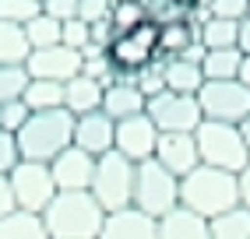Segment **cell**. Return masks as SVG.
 <instances>
[{"label":"cell","instance_id":"obj_43","mask_svg":"<svg viewBox=\"0 0 250 239\" xmlns=\"http://www.w3.org/2000/svg\"><path fill=\"white\" fill-rule=\"evenodd\" d=\"M240 138H243V144H247V155H250V116L240 123Z\"/></svg>","mask_w":250,"mask_h":239},{"label":"cell","instance_id":"obj_13","mask_svg":"<svg viewBox=\"0 0 250 239\" xmlns=\"http://www.w3.org/2000/svg\"><path fill=\"white\" fill-rule=\"evenodd\" d=\"M152 159L162 169H169L176 179H183L190 169L201 165V155H197V138H194V134H159Z\"/></svg>","mask_w":250,"mask_h":239},{"label":"cell","instance_id":"obj_19","mask_svg":"<svg viewBox=\"0 0 250 239\" xmlns=\"http://www.w3.org/2000/svg\"><path fill=\"white\" fill-rule=\"evenodd\" d=\"M205 84V71L201 63H190L183 57L166 60V88L169 92H183V95H197Z\"/></svg>","mask_w":250,"mask_h":239},{"label":"cell","instance_id":"obj_28","mask_svg":"<svg viewBox=\"0 0 250 239\" xmlns=\"http://www.w3.org/2000/svg\"><path fill=\"white\" fill-rule=\"evenodd\" d=\"M28 67L25 63H0V102L21 99L28 88Z\"/></svg>","mask_w":250,"mask_h":239},{"label":"cell","instance_id":"obj_18","mask_svg":"<svg viewBox=\"0 0 250 239\" xmlns=\"http://www.w3.org/2000/svg\"><path fill=\"white\" fill-rule=\"evenodd\" d=\"M159 239H211L208 218L194 215L187 208H173L169 215L159 218Z\"/></svg>","mask_w":250,"mask_h":239},{"label":"cell","instance_id":"obj_16","mask_svg":"<svg viewBox=\"0 0 250 239\" xmlns=\"http://www.w3.org/2000/svg\"><path fill=\"white\" fill-rule=\"evenodd\" d=\"M145 109H148V99L141 95L138 81H113V84H106V92H103V113H109L113 120L138 116Z\"/></svg>","mask_w":250,"mask_h":239},{"label":"cell","instance_id":"obj_33","mask_svg":"<svg viewBox=\"0 0 250 239\" xmlns=\"http://www.w3.org/2000/svg\"><path fill=\"white\" fill-rule=\"evenodd\" d=\"M211 18H226V21H243L250 14V0H208Z\"/></svg>","mask_w":250,"mask_h":239},{"label":"cell","instance_id":"obj_8","mask_svg":"<svg viewBox=\"0 0 250 239\" xmlns=\"http://www.w3.org/2000/svg\"><path fill=\"white\" fill-rule=\"evenodd\" d=\"M197 102H201V116L205 120H219V123H243L250 116V88L232 81H205L201 92H197Z\"/></svg>","mask_w":250,"mask_h":239},{"label":"cell","instance_id":"obj_23","mask_svg":"<svg viewBox=\"0 0 250 239\" xmlns=\"http://www.w3.org/2000/svg\"><path fill=\"white\" fill-rule=\"evenodd\" d=\"M208 232H211V239H250V208L240 204V208L211 218Z\"/></svg>","mask_w":250,"mask_h":239},{"label":"cell","instance_id":"obj_3","mask_svg":"<svg viewBox=\"0 0 250 239\" xmlns=\"http://www.w3.org/2000/svg\"><path fill=\"white\" fill-rule=\"evenodd\" d=\"M42 221L49 239H99L106 211L99 208V200L88 190H74V194H57L49 200Z\"/></svg>","mask_w":250,"mask_h":239},{"label":"cell","instance_id":"obj_14","mask_svg":"<svg viewBox=\"0 0 250 239\" xmlns=\"http://www.w3.org/2000/svg\"><path fill=\"white\" fill-rule=\"evenodd\" d=\"M113 130H116V120L103 109L85 113V116H74V144L88 155H106L113 151Z\"/></svg>","mask_w":250,"mask_h":239},{"label":"cell","instance_id":"obj_36","mask_svg":"<svg viewBox=\"0 0 250 239\" xmlns=\"http://www.w3.org/2000/svg\"><path fill=\"white\" fill-rule=\"evenodd\" d=\"M18 162H21V155H18V141H14V134L0 130V176H7Z\"/></svg>","mask_w":250,"mask_h":239},{"label":"cell","instance_id":"obj_32","mask_svg":"<svg viewBox=\"0 0 250 239\" xmlns=\"http://www.w3.org/2000/svg\"><path fill=\"white\" fill-rule=\"evenodd\" d=\"M28 120V106L25 99H14V102H0V130L7 134H18Z\"/></svg>","mask_w":250,"mask_h":239},{"label":"cell","instance_id":"obj_24","mask_svg":"<svg viewBox=\"0 0 250 239\" xmlns=\"http://www.w3.org/2000/svg\"><path fill=\"white\" fill-rule=\"evenodd\" d=\"M28 53H32V46L25 36V25L0 21V63H25Z\"/></svg>","mask_w":250,"mask_h":239},{"label":"cell","instance_id":"obj_31","mask_svg":"<svg viewBox=\"0 0 250 239\" xmlns=\"http://www.w3.org/2000/svg\"><path fill=\"white\" fill-rule=\"evenodd\" d=\"M138 88H141V95H145V99H152V95L166 92V57H159V53H155V60L148 63L141 74H138Z\"/></svg>","mask_w":250,"mask_h":239},{"label":"cell","instance_id":"obj_2","mask_svg":"<svg viewBox=\"0 0 250 239\" xmlns=\"http://www.w3.org/2000/svg\"><path fill=\"white\" fill-rule=\"evenodd\" d=\"M18 155L25 162H53L63 148L74 144V113L67 109H46V113H28L25 127L14 134Z\"/></svg>","mask_w":250,"mask_h":239},{"label":"cell","instance_id":"obj_4","mask_svg":"<svg viewBox=\"0 0 250 239\" xmlns=\"http://www.w3.org/2000/svg\"><path fill=\"white\" fill-rule=\"evenodd\" d=\"M134 173H138V165L124 159L120 151H106V155L95 159V176H92L88 194L99 200V208L106 215L134 204Z\"/></svg>","mask_w":250,"mask_h":239},{"label":"cell","instance_id":"obj_11","mask_svg":"<svg viewBox=\"0 0 250 239\" xmlns=\"http://www.w3.org/2000/svg\"><path fill=\"white\" fill-rule=\"evenodd\" d=\"M25 67H28V78L32 81L67 84L71 78L81 74V53L71 49V46H63V42H57V46H46V49H32Z\"/></svg>","mask_w":250,"mask_h":239},{"label":"cell","instance_id":"obj_29","mask_svg":"<svg viewBox=\"0 0 250 239\" xmlns=\"http://www.w3.org/2000/svg\"><path fill=\"white\" fill-rule=\"evenodd\" d=\"M145 18H148V14H145V4H141V0H113L109 21H113V32H116V36H120V32L138 28Z\"/></svg>","mask_w":250,"mask_h":239},{"label":"cell","instance_id":"obj_25","mask_svg":"<svg viewBox=\"0 0 250 239\" xmlns=\"http://www.w3.org/2000/svg\"><path fill=\"white\" fill-rule=\"evenodd\" d=\"M240 60H243L240 49H208V57L201 60L205 81H232L240 71Z\"/></svg>","mask_w":250,"mask_h":239},{"label":"cell","instance_id":"obj_20","mask_svg":"<svg viewBox=\"0 0 250 239\" xmlns=\"http://www.w3.org/2000/svg\"><path fill=\"white\" fill-rule=\"evenodd\" d=\"M0 239H49L42 215L32 211H11L7 218H0Z\"/></svg>","mask_w":250,"mask_h":239},{"label":"cell","instance_id":"obj_9","mask_svg":"<svg viewBox=\"0 0 250 239\" xmlns=\"http://www.w3.org/2000/svg\"><path fill=\"white\" fill-rule=\"evenodd\" d=\"M11 179V190H14V200H18L21 211H32V215H42L49 208V200L57 197V183H53V173H49L46 162H18L7 173Z\"/></svg>","mask_w":250,"mask_h":239},{"label":"cell","instance_id":"obj_15","mask_svg":"<svg viewBox=\"0 0 250 239\" xmlns=\"http://www.w3.org/2000/svg\"><path fill=\"white\" fill-rule=\"evenodd\" d=\"M99 239H159V221L138 211L134 204L124 211H109Z\"/></svg>","mask_w":250,"mask_h":239},{"label":"cell","instance_id":"obj_41","mask_svg":"<svg viewBox=\"0 0 250 239\" xmlns=\"http://www.w3.org/2000/svg\"><path fill=\"white\" fill-rule=\"evenodd\" d=\"M236 49H240L243 57H250V14L240 21V42H236Z\"/></svg>","mask_w":250,"mask_h":239},{"label":"cell","instance_id":"obj_5","mask_svg":"<svg viewBox=\"0 0 250 239\" xmlns=\"http://www.w3.org/2000/svg\"><path fill=\"white\" fill-rule=\"evenodd\" d=\"M197 138V155H201V165L211 169H226V173H243L250 165L247 144L240 138L236 123H219V120H201V127L194 130Z\"/></svg>","mask_w":250,"mask_h":239},{"label":"cell","instance_id":"obj_38","mask_svg":"<svg viewBox=\"0 0 250 239\" xmlns=\"http://www.w3.org/2000/svg\"><path fill=\"white\" fill-rule=\"evenodd\" d=\"M11 211H18V200H14L11 179H7V176H0V218H7Z\"/></svg>","mask_w":250,"mask_h":239},{"label":"cell","instance_id":"obj_10","mask_svg":"<svg viewBox=\"0 0 250 239\" xmlns=\"http://www.w3.org/2000/svg\"><path fill=\"white\" fill-rule=\"evenodd\" d=\"M155 141H159V127L152 123L148 113L138 116H124L116 120V130H113V151H120L124 159L130 162H148L155 155Z\"/></svg>","mask_w":250,"mask_h":239},{"label":"cell","instance_id":"obj_39","mask_svg":"<svg viewBox=\"0 0 250 239\" xmlns=\"http://www.w3.org/2000/svg\"><path fill=\"white\" fill-rule=\"evenodd\" d=\"M236 183H240V204L250 208V165L243 169V173H236Z\"/></svg>","mask_w":250,"mask_h":239},{"label":"cell","instance_id":"obj_21","mask_svg":"<svg viewBox=\"0 0 250 239\" xmlns=\"http://www.w3.org/2000/svg\"><path fill=\"white\" fill-rule=\"evenodd\" d=\"M197 42V28L183 18V21H169V25H159V57L173 60L180 57L187 46Z\"/></svg>","mask_w":250,"mask_h":239},{"label":"cell","instance_id":"obj_30","mask_svg":"<svg viewBox=\"0 0 250 239\" xmlns=\"http://www.w3.org/2000/svg\"><path fill=\"white\" fill-rule=\"evenodd\" d=\"M42 11V0H0V21L28 25Z\"/></svg>","mask_w":250,"mask_h":239},{"label":"cell","instance_id":"obj_42","mask_svg":"<svg viewBox=\"0 0 250 239\" xmlns=\"http://www.w3.org/2000/svg\"><path fill=\"white\" fill-rule=\"evenodd\" d=\"M236 81H240V84H247V88H250V57H243V60H240V71H236Z\"/></svg>","mask_w":250,"mask_h":239},{"label":"cell","instance_id":"obj_35","mask_svg":"<svg viewBox=\"0 0 250 239\" xmlns=\"http://www.w3.org/2000/svg\"><path fill=\"white\" fill-rule=\"evenodd\" d=\"M60 42L81 53V49L88 46V25L81 21V18H71V21H63V25H60Z\"/></svg>","mask_w":250,"mask_h":239},{"label":"cell","instance_id":"obj_12","mask_svg":"<svg viewBox=\"0 0 250 239\" xmlns=\"http://www.w3.org/2000/svg\"><path fill=\"white\" fill-rule=\"evenodd\" d=\"M49 173H53L57 194H74V190H88L92 176H95V155L81 151L78 144L63 148L60 155L49 162Z\"/></svg>","mask_w":250,"mask_h":239},{"label":"cell","instance_id":"obj_34","mask_svg":"<svg viewBox=\"0 0 250 239\" xmlns=\"http://www.w3.org/2000/svg\"><path fill=\"white\" fill-rule=\"evenodd\" d=\"M109 14H113V0H78V18L85 25L109 21Z\"/></svg>","mask_w":250,"mask_h":239},{"label":"cell","instance_id":"obj_26","mask_svg":"<svg viewBox=\"0 0 250 239\" xmlns=\"http://www.w3.org/2000/svg\"><path fill=\"white\" fill-rule=\"evenodd\" d=\"M21 99H25L28 113L60 109L63 106V84H57V81H28V88H25Z\"/></svg>","mask_w":250,"mask_h":239},{"label":"cell","instance_id":"obj_7","mask_svg":"<svg viewBox=\"0 0 250 239\" xmlns=\"http://www.w3.org/2000/svg\"><path fill=\"white\" fill-rule=\"evenodd\" d=\"M148 116L159 127V134H194L201 127V102L197 95H183V92H159L148 99Z\"/></svg>","mask_w":250,"mask_h":239},{"label":"cell","instance_id":"obj_37","mask_svg":"<svg viewBox=\"0 0 250 239\" xmlns=\"http://www.w3.org/2000/svg\"><path fill=\"white\" fill-rule=\"evenodd\" d=\"M42 14H49V18H57L60 25L78 18V0H42Z\"/></svg>","mask_w":250,"mask_h":239},{"label":"cell","instance_id":"obj_40","mask_svg":"<svg viewBox=\"0 0 250 239\" xmlns=\"http://www.w3.org/2000/svg\"><path fill=\"white\" fill-rule=\"evenodd\" d=\"M180 57H183V60H190V63H201V60L208 57V49H205V42H201V39H197L194 46H187V49H183Z\"/></svg>","mask_w":250,"mask_h":239},{"label":"cell","instance_id":"obj_1","mask_svg":"<svg viewBox=\"0 0 250 239\" xmlns=\"http://www.w3.org/2000/svg\"><path fill=\"white\" fill-rule=\"evenodd\" d=\"M180 208H187L201 218H219L232 208H240V183L236 173L211 165H197L180 179Z\"/></svg>","mask_w":250,"mask_h":239},{"label":"cell","instance_id":"obj_27","mask_svg":"<svg viewBox=\"0 0 250 239\" xmlns=\"http://www.w3.org/2000/svg\"><path fill=\"white\" fill-rule=\"evenodd\" d=\"M25 36H28V46L32 49H46V46H57L60 42V21L49 18V14H36L28 25H25Z\"/></svg>","mask_w":250,"mask_h":239},{"label":"cell","instance_id":"obj_22","mask_svg":"<svg viewBox=\"0 0 250 239\" xmlns=\"http://www.w3.org/2000/svg\"><path fill=\"white\" fill-rule=\"evenodd\" d=\"M197 39L205 42V49H236V42H240V21L208 18L201 28H197Z\"/></svg>","mask_w":250,"mask_h":239},{"label":"cell","instance_id":"obj_17","mask_svg":"<svg viewBox=\"0 0 250 239\" xmlns=\"http://www.w3.org/2000/svg\"><path fill=\"white\" fill-rule=\"evenodd\" d=\"M103 84L92 81L88 74H78L63 84V109L74 113V116H85V113H95L103 109Z\"/></svg>","mask_w":250,"mask_h":239},{"label":"cell","instance_id":"obj_6","mask_svg":"<svg viewBox=\"0 0 250 239\" xmlns=\"http://www.w3.org/2000/svg\"><path fill=\"white\" fill-rule=\"evenodd\" d=\"M134 208L145 211L148 218H162L169 215L173 208H180V179L162 169L155 159L138 162V173H134Z\"/></svg>","mask_w":250,"mask_h":239}]
</instances>
